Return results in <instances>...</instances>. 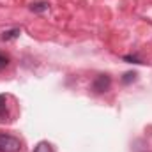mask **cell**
Wrapping results in <instances>:
<instances>
[{"mask_svg":"<svg viewBox=\"0 0 152 152\" xmlns=\"http://www.w3.org/2000/svg\"><path fill=\"white\" fill-rule=\"evenodd\" d=\"M20 34H21L20 28H11V30H5V32L2 34V39H4V41H12V39L20 37Z\"/></svg>","mask_w":152,"mask_h":152,"instance_id":"cell-4","label":"cell"},{"mask_svg":"<svg viewBox=\"0 0 152 152\" xmlns=\"http://www.w3.org/2000/svg\"><path fill=\"white\" fill-rule=\"evenodd\" d=\"M124 60H126V62H131V64H145L143 60H140V58H136V57H133V55H126Z\"/></svg>","mask_w":152,"mask_h":152,"instance_id":"cell-9","label":"cell"},{"mask_svg":"<svg viewBox=\"0 0 152 152\" xmlns=\"http://www.w3.org/2000/svg\"><path fill=\"white\" fill-rule=\"evenodd\" d=\"M34 152H53V147H51L50 142H39L36 145V149H34Z\"/></svg>","mask_w":152,"mask_h":152,"instance_id":"cell-5","label":"cell"},{"mask_svg":"<svg viewBox=\"0 0 152 152\" xmlns=\"http://www.w3.org/2000/svg\"><path fill=\"white\" fill-rule=\"evenodd\" d=\"M110 87H112V78H110L108 75L96 76V80H94L92 85H90V88H92L94 94H103V92L110 90Z\"/></svg>","mask_w":152,"mask_h":152,"instance_id":"cell-2","label":"cell"},{"mask_svg":"<svg viewBox=\"0 0 152 152\" xmlns=\"http://www.w3.org/2000/svg\"><path fill=\"white\" fill-rule=\"evenodd\" d=\"M136 78H138V73L129 71V73H126V75L122 76V83H124V85H129V83H133Z\"/></svg>","mask_w":152,"mask_h":152,"instance_id":"cell-6","label":"cell"},{"mask_svg":"<svg viewBox=\"0 0 152 152\" xmlns=\"http://www.w3.org/2000/svg\"><path fill=\"white\" fill-rule=\"evenodd\" d=\"M0 152H21L20 138L0 131Z\"/></svg>","mask_w":152,"mask_h":152,"instance_id":"cell-1","label":"cell"},{"mask_svg":"<svg viewBox=\"0 0 152 152\" xmlns=\"http://www.w3.org/2000/svg\"><path fill=\"white\" fill-rule=\"evenodd\" d=\"M50 9V4L48 2H32L30 4V11L32 12H44Z\"/></svg>","mask_w":152,"mask_h":152,"instance_id":"cell-3","label":"cell"},{"mask_svg":"<svg viewBox=\"0 0 152 152\" xmlns=\"http://www.w3.org/2000/svg\"><path fill=\"white\" fill-rule=\"evenodd\" d=\"M7 117V106H5V96L0 94V120H5Z\"/></svg>","mask_w":152,"mask_h":152,"instance_id":"cell-7","label":"cell"},{"mask_svg":"<svg viewBox=\"0 0 152 152\" xmlns=\"http://www.w3.org/2000/svg\"><path fill=\"white\" fill-rule=\"evenodd\" d=\"M7 66H9V57L0 51V69H5Z\"/></svg>","mask_w":152,"mask_h":152,"instance_id":"cell-8","label":"cell"}]
</instances>
